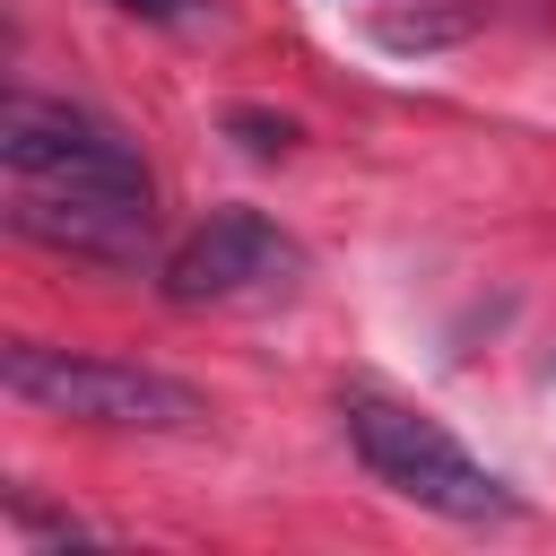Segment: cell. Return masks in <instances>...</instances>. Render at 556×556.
Wrapping results in <instances>:
<instances>
[{"label":"cell","mask_w":556,"mask_h":556,"mask_svg":"<svg viewBox=\"0 0 556 556\" xmlns=\"http://www.w3.org/2000/svg\"><path fill=\"white\" fill-rule=\"evenodd\" d=\"M104 9H122L139 26H200L208 17V0H104Z\"/></svg>","instance_id":"8"},{"label":"cell","mask_w":556,"mask_h":556,"mask_svg":"<svg viewBox=\"0 0 556 556\" xmlns=\"http://www.w3.org/2000/svg\"><path fill=\"white\" fill-rule=\"evenodd\" d=\"M9 235L87 269H148L156 261V200H122V191H52V182H17L9 191Z\"/></svg>","instance_id":"5"},{"label":"cell","mask_w":556,"mask_h":556,"mask_svg":"<svg viewBox=\"0 0 556 556\" xmlns=\"http://www.w3.org/2000/svg\"><path fill=\"white\" fill-rule=\"evenodd\" d=\"M339 434H348V452L365 460V478L391 486V495L417 504V513H443V521H460V530H504V521L530 513L521 486L495 478L443 417H426V408H408V400H391V391H374V382L339 391Z\"/></svg>","instance_id":"1"},{"label":"cell","mask_w":556,"mask_h":556,"mask_svg":"<svg viewBox=\"0 0 556 556\" xmlns=\"http://www.w3.org/2000/svg\"><path fill=\"white\" fill-rule=\"evenodd\" d=\"M478 17L486 9H391V17H374V43L382 52H443V43L478 35Z\"/></svg>","instance_id":"6"},{"label":"cell","mask_w":556,"mask_h":556,"mask_svg":"<svg viewBox=\"0 0 556 556\" xmlns=\"http://www.w3.org/2000/svg\"><path fill=\"white\" fill-rule=\"evenodd\" d=\"M226 139H235L243 156H287V148L304 139V130H295L287 113H261V104H235V113H226Z\"/></svg>","instance_id":"7"},{"label":"cell","mask_w":556,"mask_h":556,"mask_svg":"<svg viewBox=\"0 0 556 556\" xmlns=\"http://www.w3.org/2000/svg\"><path fill=\"white\" fill-rule=\"evenodd\" d=\"M295 278H304V243L261 208H217L208 226H191L156 261L165 304H252V295H278Z\"/></svg>","instance_id":"4"},{"label":"cell","mask_w":556,"mask_h":556,"mask_svg":"<svg viewBox=\"0 0 556 556\" xmlns=\"http://www.w3.org/2000/svg\"><path fill=\"white\" fill-rule=\"evenodd\" d=\"M0 382L9 400L70 417V426H104V434H200L208 400L156 365L130 356H87V348H52V339H17L0 348Z\"/></svg>","instance_id":"2"},{"label":"cell","mask_w":556,"mask_h":556,"mask_svg":"<svg viewBox=\"0 0 556 556\" xmlns=\"http://www.w3.org/2000/svg\"><path fill=\"white\" fill-rule=\"evenodd\" d=\"M0 156H9V182H52V191H122V200H156V174L139 165V148L87 113V104H61V96H9L0 113Z\"/></svg>","instance_id":"3"}]
</instances>
